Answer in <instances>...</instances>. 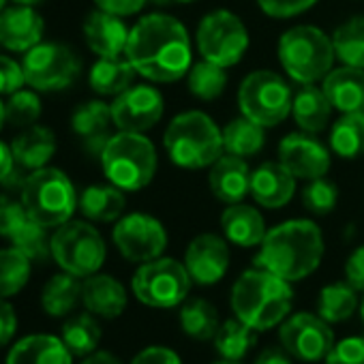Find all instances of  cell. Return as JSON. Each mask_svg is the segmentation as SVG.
Returning <instances> with one entry per match:
<instances>
[{"instance_id": "4dcf8cb0", "label": "cell", "mask_w": 364, "mask_h": 364, "mask_svg": "<svg viewBox=\"0 0 364 364\" xmlns=\"http://www.w3.org/2000/svg\"><path fill=\"white\" fill-rule=\"evenodd\" d=\"M80 300L82 281L80 277L69 274L65 270L60 274H54L41 291V306L52 317H67L77 306Z\"/></svg>"}, {"instance_id": "b9f144b4", "label": "cell", "mask_w": 364, "mask_h": 364, "mask_svg": "<svg viewBox=\"0 0 364 364\" xmlns=\"http://www.w3.org/2000/svg\"><path fill=\"white\" fill-rule=\"evenodd\" d=\"M302 204L313 215H328L338 204V187L326 176L313 178L302 191Z\"/></svg>"}, {"instance_id": "ab89813d", "label": "cell", "mask_w": 364, "mask_h": 364, "mask_svg": "<svg viewBox=\"0 0 364 364\" xmlns=\"http://www.w3.org/2000/svg\"><path fill=\"white\" fill-rule=\"evenodd\" d=\"M189 90L191 95H196L198 99L202 101H215L217 97L223 95L225 86H228V73H225V67L221 65H215L210 60H202V63H196L191 69H189Z\"/></svg>"}, {"instance_id": "ac0fdd59", "label": "cell", "mask_w": 364, "mask_h": 364, "mask_svg": "<svg viewBox=\"0 0 364 364\" xmlns=\"http://www.w3.org/2000/svg\"><path fill=\"white\" fill-rule=\"evenodd\" d=\"M43 18L35 7H5L0 11V46L11 52H28L41 43Z\"/></svg>"}, {"instance_id": "7bdbcfd3", "label": "cell", "mask_w": 364, "mask_h": 364, "mask_svg": "<svg viewBox=\"0 0 364 364\" xmlns=\"http://www.w3.org/2000/svg\"><path fill=\"white\" fill-rule=\"evenodd\" d=\"M7 122L14 127H33L41 116V99L33 90H18L9 95V101L5 103Z\"/></svg>"}, {"instance_id": "cb8c5ba5", "label": "cell", "mask_w": 364, "mask_h": 364, "mask_svg": "<svg viewBox=\"0 0 364 364\" xmlns=\"http://www.w3.org/2000/svg\"><path fill=\"white\" fill-rule=\"evenodd\" d=\"M321 90L332 109H338L341 114L364 112V69L343 65L323 77Z\"/></svg>"}, {"instance_id": "8fae6325", "label": "cell", "mask_w": 364, "mask_h": 364, "mask_svg": "<svg viewBox=\"0 0 364 364\" xmlns=\"http://www.w3.org/2000/svg\"><path fill=\"white\" fill-rule=\"evenodd\" d=\"M247 48V26L232 11H213L198 26V50L204 56V60H210L228 69L242 60Z\"/></svg>"}, {"instance_id": "6da1fadb", "label": "cell", "mask_w": 364, "mask_h": 364, "mask_svg": "<svg viewBox=\"0 0 364 364\" xmlns=\"http://www.w3.org/2000/svg\"><path fill=\"white\" fill-rule=\"evenodd\" d=\"M124 56L141 77L156 84L176 82L191 69L187 28L171 16L150 14L131 28Z\"/></svg>"}, {"instance_id": "836d02e7", "label": "cell", "mask_w": 364, "mask_h": 364, "mask_svg": "<svg viewBox=\"0 0 364 364\" xmlns=\"http://www.w3.org/2000/svg\"><path fill=\"white\" fill-rule=\"evenodd\" d=\"M95 317L97 315L86 311L69 317L63 323L60 338L67 345V349L77 358H86L92 351H97V345L101 341V326Z\"/></svg>"}, {"instance_id": "94428289", "label": "cell", "mask_w": 364, "mask_h": 364, "mask_svg": "<svg viewBox=\"0 0 364 364\" xmlns=\"http://www.w3.org/2000/svg\"><path fill=\"white\" fill-rule=\"evenodd\" d=\"M360 315H362V321H364V300H362V306H360Z\"/></svg>"}, {"instance_id": "91938a15", "label": "cell", "mask_w": 364, "mask_h": 364, "mask_svg": "<svg viewBox=\"0 0 364 364\" xmlns=\"http://www.w3.org/2000/svg\"><path fill=\"white\" fill-rule=\"evenodd\" d=\"M213 364H240V362H234V360H219V362H213Z\"/></svg>"}, {"instance_id": "f5cc1de1", "label": "cell", "mask_w": 364, "mask_h": 364, "mask_svg": "<svg viewBox=\"0 0 364 364\" xmlns=\"http://www.w3.org/2000/svg\"><path fill=\"white\" fill-rule=\"evenodd\" d=\"M253 364H291V355L283 347H266L259 351Z\"/></svg>"}, {"instance_id": "d4e9b609", "label": "cell", "mask_w": 364, "mask_h": 364, "mask_svg": "<svg viewBox=\"0 0 364 364\" xmlns=\"http://www.w3.org/2000/svg\"><path fill=\"white\" fill-rule=\"evenodd\" d=\"M5 364H73V353L60 336L28 334L11 347Z\"/></svg>"}, {"instance_id": "484cf974", "label": "cell", "mask_w": 364, "mask_h": 364, "mask_svg": "<svg viewBox=\"0 0 364 364\" xmlns=\"http://www.w3.org/2000/svg\"><path fill=\"white\" fill-rule=\"evenodd\" d=\"M221 230L236 247H259L266 238V225L259 210L247 204H230L221 215Z\"/></svg>"}, {"instance_id": "d6a6232c", "label": "cell", "mask_w": 364, "mask_h": 364, "mask_svg": "<svg viewBox=\"0 0 364 364\" xmlns=\"http://www.w3.org/2000/svg\"><path fill=\"white\" fill-rule=\"evenodd\" d=\"M219 311L204 298H191L182 302L180 328L193 341H213L219 330Z\"/></svg>"}, {"instance_id": "5b68a950", "label": "cell", "mask_w": 364, "mask_h": 364, "mask_svg": "<svg viewBox=\"0 0 364 364\" xmlns=\"http://www.w3.org/2000/svg\"><path fill=\"white\" fill-rule=\"evenodd\" d=\"M20 200L28 217L48 230H56L71 221L80 202L71 178L63 169L48 165L31 171L20 191Z\"/></svg>"}, {"instance_id": "4316f807", "label": "cell", "mask_w": 364, "mask_h": 364, "mask_svg": "<svg viewBox=\"0 0 364 364\" xmlns=\"http://www.w3.org/2000/svg\"><path fill=\"white\" fill-rule=\"evenodd\" d=\"M11 150L18 165H22L28 171H35L46 167L54 156L56 135L48 127H39V124L26 127V131L11 141Z\"/></svg>"}, {"instance_id": "d6986e66", "label": "cell", "mask_w": 364, "mask_h": 364, "mask_svg": "<svg viewBox=\"0 0 364 364\" xmlns=\"http://www.w3.org/2000/svg\"><path fill=\"white\" fill-rule=\"evenodd\" d=\"M296 191V176L279 161L262 163L251 173V196L264 208H283Z\"/></svg>"}, {"instance_id": "7dc6e473", "label": "cell", "mask_w": 364, "mask_h": 364, "mask_svg": "<svg viewBox=\"0 0 364 364\" xmlns=\"http://www.w3.org/2000/svg\"><path fill=\"white\" fill-rule=\"evenodd\" d=\"M26 84L24 67L9 56H0V95H14Z\"/></svg>"}, {"instance_id": "6f0895ef", "label": "cell", "mask_w": 364, "mask_h": 364, "mask_svg": "<svg viewBox=\"0 0 364 364\" xmlns=\"http://www.w3.org/2000/svg\"><path fill=\"white\" fill-rule=\"evenodd\" d=\"M16 5H22V7H37L39 3H43V0H14Z\"/></svg>"}, {"instance_id": "ee69618b", "label": "cell", "mask_w": 364, "mask_h": 364, "mask_svg": "<svg viewBox=\"0 0 364 364\" xmlns=\"http://www.w3.org/2000/svg\"><path fill=\"white\" fill-rule=\"evenodd\" d=\"M28 219L22 200H14L7 193L0 196V236L9 240Z\"/></svg>"}, {"instance_id": "74e56055", "label": "cell", "mask_w": 364, "mask_h": 364, "mask_svg": "<svg viewBox=\"0 0 364 364\" xmlns=\"http://www.w3.org/2000/svg\"><path fill=\"white\" fill-rule=\"evenodd\" d=\"M336 60L345 67L364 69V18H351L332 35Z\"/></svg>"}, {"instance_id": "f907efd6", "label": "cell", "mask_w": 364, "mask_h": 364, "mask_svg": "<svg viewBox=\"0 0 364 364\" xmlns=\"http://www.w3.org/2000/svg\"><path fill=\"white\" fill-rule=\"evenodd\" d=\"M345 277L358 291H364V245L349 255L345 264Z\"/></svg>"}, {"instance_id": "7a4b0ae2", "label": "cell", "mask_w": 364, "mask_h": 364, "mask_svg": "<svg viewBox=\"0 0 364 364\" xmlns=\"http://www.w3.org/2000/svg\"><path fill=\"white\" fill-rule=\"evenodd\" d=\"M321 257V230L309 219H291L266 234L255 266L294 283L313 274L319 268Z\"/></svg>"}, {"instance_id": "603a6c76", "label": "cell", "mask_w": 364, "mask_h": 364, "mask_svg": "<svg viewBox=\"0 0 364 364\" xmlns=\"http://www.w3.org/2000/svg\"><path fill=\"white\" fill-rule=\"evenodd\" d=\"M112 105L103 101H86L77 105L71 116V129L75 131V135H80L86 148L99 156L112 137Z\"/></svg>"}, {"instance_id": "681fc988", "label": "cell", "mask_w": 364, "mask_h": 364, "mask_svg": "<svg viewBox=\"0 0 364 364\" xmlns=\"http://www.w3.org/2000/svg\"><path fill=\"white\" fill-rule=\"evenodd\" d=\"M146 3L148 0H95L97 9L112 14V16H118V18H127V16L141 11Z\"/></svg>"}, {"instance_id": "2e32d148", "label": "cell", "mask_w": 364, "mask_h": 364, "mask_svg": "<svg viewBox=\"0 0 364 364\" xmlns=\"http://www.w3.org/2000/svg\"><path fill=\"white\" fill-rule=\"evenodd\" d=\"M182 264H185L193 283L215 285L225 277L230 268V247L225 238L217 234H200L189 242Z\"/></svg>"}, {"instance_id": "11a10c76", "label": "cell", "mask_w": 364, "mask_h": 364, "mask_svg": "<svg viewBox=\"0 0 364 364\" xmlns=\"http://www.w3.org/2000/svg\"><path fill=\"white\" fill-rule=\"evenodd\" d=\"M82 364H122V362L109 351H92L82 360Z\"/></svg>"}, {"instance_id": "e575fe53", "label": "cell", "mask_w": 364, "mask_h": 364, "mask_svg": "<svg viewBox=\"0 0 364 364\" xmlns=\"http://www.w3.org/2000/svg\"><path fill=\"white\" fill-rule=\"evenodd\" d=\"M213 341H215L217 353L223 360L240 362L255 347L257 336H255V330L251 326H247L245 321H240L238 317H234V319H225L219 326V330H217V334H215Z\"/></svg>"}, {"instance_id": "9c48e42d", "label": "cell", "mask_w": 364, "mask_h": 364, "mask_svg": "<svg viewBox=\"0 0 364 364\" xmlns=\"http://www.w3.org/2000/svg\"><path fill=\"white\" fill-rule=\"evenodd\" d=\"M135 298L150 309H173L182 304L191 289V277L171 257H156L141 264L131 281Z\"/></svg>"}, {"instance_id": "f546056e", "label": "cell", "mask_w": 364, "mask_h": 364, "mask_svg": "<svg viewBox=\"0 0 364 364\" xmlns=\"http://www.w3.org/2000/svg\"><path fill=\"white\" fill-rule=\"evenodd\" d=\"M135 69L129 63V58H99L88 75L90 88L101 95V97H118L122 95L127 88H131L133 80H135Z\"/></svg>"}, {"instance_id": "277c9868", "label": "cell", "mask_w": 364, "mask_h": 364, "mask_svg": "<svg viewBox=\"0 0 364 364\" xmlns=\"http://www.w3.org/2000/svg\"><path fill=\"white\" fill-rule=\"evenodd\" d=\"M163 144L171 163L187 169L208 167L225 150L223 131L204 112L178 114L167 124Z\"/></svg>"}, {"instance_id": "7402d4cb", "label": "cell", "mask_w": 364, "mask_h": 364, "mask_svg": "<svg viewBox=\"0 0 364 364\" xmlns=\"http://www.w3.org/2000/svg\"><path fill=\"white\" fill-rule=\"evenodd\" d=\"M82 304L97 317L116 319L127 309V289L118 279L97 272L82 283Z\"/></svg>"}, {"instance_id": "f6af8a7d", "label": "cell", "mask_w": 364, "mask_h": 364, "mask_svg": "<svg viewBox=\"0 0 364 364\" xmlns=\"http://www.w3.org/2000/svg\"><path fill=\"white\" fill-rule=\"evenodd\" d=\"M326 364H364V336H349L330 349Z\"/></svg>"}, {"instance_id": "f35d334b", "label": "cell", "mask_w": 364, "mask_h": 364, "mask_svg": "<svg viewBox=\"0 0 364 364\" xmlns=\"http://www.w3.org/2000/svg\"><path fill=\"white\" fill-rule=\"evenodd\" d=\"M31 259L16 247L0 249V298L20 294L31 279Z\"/></svg>"}, {"instance_id": "e0dca14e", "label": "cell", "mask_w": 364, "mask_h": 364, "mask_svg": "<svg viewBox=\"0 0 364 364\" xmlns=\"http://www.w3.org/2000/svg\"><path fill=\"white\" fill-rule=\"evenodd\" d=\"M279 161L302 180L321 178L330 169V152L313 133H289L279 144Z\"/></svg>"}, {"instance_id": "db71d44e", "label": "cell", "mask_w": 364, "mask_h": 364, "mask_svg": "<svg viewBox=\"0 0 364 364\" xmlns=\"http://www.w3.org/2000/svg\"><path fill=\"white\" fill-rule=\"evenodd\" d=\"M14 165H16V159H14L11 146L5 144V141H0V185H3L5 178L11 173Z\"/></svg>"}, {"instance_id": "8d00e7d4", "label": "cell", "mask_w": 364, "mask_h": 364, "mask_svg": "<svg viewBox=\"0 0 364 364\" xmlns=\"http://www.w3.org/2000/svg\"><path fill=\"white\" fill-rule=\"evenodd\" d=\"M264 129L266 127L253 122L247 116H240V118L232 120L223 129V146H225L228 154H236V156H253V154H257L266 144Z\"/></svg>"}, {"instance_id": "6125c7cd", "label": "cell", "mask_w": 364, "mask_h": 364, "mask_svg": "<svg viewBox=\"0 0 364 364\" xmlns=\"http://www.w3.org/2000/svg\"><path fill=\"white\" fill-rule=\"evenodd\" d=\"M5 5H7V0H0V11L5 9Z\"/></svg>"}, {"instance_id": "83f0119b", "label": "cell", "mask_w": 364, "mask_h": 364, "mask_svg": "<svg viewBox=\"0 0 364 364\" xmlns=\"http://www.w3.org/2000/svg\"><path fill=\"white\" fill-rule=\"evenodd\" d=\"M291 114L304 133L315 135L326 131L330 122L332 105L321 88H315L313 84H300V88L294 92Z\"/></svg>"}, {"instance_id": "60d3db41", "label": "cell", "mask_w": 364, "mask_h": 364, "mask_svg": "<svg viewBox=\"0 0 364 364\" xmlns=\"http://www.w3.org/2000/svg\"><path fill=\"white\" fill-rule=\"evenodd\" d=\"M9 240L31 262H46L48 257H52V238L48 236V228H43L35 219H28Z\"/></svg>"}, {"instance_id": "680465c9", "label": "cell", "mask_w": 364, "mask_h": 364, "mask_svg": "<svg viewBox=\"0 0 364 364\" xmlns=\"http://www.w3.org/2000/svg\"><path fill=\"white\" fill-rule=\"evenodd\" d=\"M5 122H7V112H5V103L0 101V131H3Z\"/></svg>"}, {"instance_id": "9a60e30c", "label": "cell", "mask_w": 364, "mask_h": 364, "mask_svg": "<svg viewBox=\"0 0 364 364\" xmlns=\"http://www.w3.org/2000/svg\"><path fill=\"white\" fill-rule=\"evenodd\" d=\"M163 95L152 86H131L112 103V118L118 131L144 133L163 118Z\"/></svg>"}, {"instance_id": "bcb514c9", "label": "cell", "mask_w": 364, "mask_h": 364, "mask_svg": "<svg viewBox=\"0 0 364 364\" xmlns=\"http://www.w3.org/2000/svg\"><path fill=\"white\" fill-rule=\"evenodd\" d=\"M317 0H257L262 11L270 18H294L309 11Z\"/></svg>"}, {"instance_id": "44dd1931", "label": "cell", "mask_w": 364, "mask_h": 364, "mask_svg": "<svg viewBox=\"0 0 364 364\" xmlns=\"http://www.w3.org/2000/svg\"><path fill=\"white\" fill-rule=\"evenodd\" d=\"M129 33L131 31L118 16L101 9L90 14L84 22V39L99 58H116L124 54Z\"/></svg>"}, {"instance_id": "8992f818", "label": "cell", "mask_w": 364, "mask_h": 364, "mask_svg": "<svg viewBox=\"0 0 364 364\" xmlns=\"http://www.w3.org/2000/svg\"><path fill=\"white\" fill-rule=\"evenodd\" d=\"M101 165L112 185L122 191H139L156 173V150L144 133L118 131L105 144Z\"/></svg>"}, {"instance_id": "1f68e13d", "label": "cell", "mask_w": 364, "mask_h": 364, "mask_svg": "<svg viewBox=\"0 0 364 364\" xmlns=\"http://www.w3.org/2000/svg\"><path fill=\"white\" fill-rule=\"evenodd\" d=\"M358 289L349 281L330 283L319 291L317 298V315L328 323L347 321L358 311Z\"/></svg>"}, {"instance_id": "3957f363", "label": "cell", "mask_w": 364, "mask_h": 364, "mask_svg": "<svg viewBox=\"0 0 364 364\" xmlns=\"http://www.w3.org/2000/svg\"><path fill=\"white\" fill-rule=\"evenodd\" d=\"M291 304L294 289L289 281L257 266L242 272L232 287L234 315L255 332L281 326L289 317Z\"/></svg>"}, {"instance_id": "4fadbf2b", "label": "cell", "mask_w": 364, "mask_h": 364, "mask_svg": "<svg viewBox=\"0 0 364 364\" xmlns=\"http://www.w3.org/2000/svg\"><path fill=\"white\" fill-rule=\"evenodd\" d=\"M281 347L300 362L326 360L334 347V334L328 321L313 313H294L279 328Z\"/></svg>"}, {"instance_id": "816d5d0a", "label": "cell", "mask_w": 364, "mask_h": 364, "mask_svg": "<svg viewBox=\"0 0 364 364\" xmlns=\"http://www.w3.org/2000/svg\"><path fill=\"white\" fill-rule=\"evenodd\" d=\"M16 330H18L16 311L5 298H0V347H5L14 338Z\"/></svg>"}, {"instance_id": "52a82bcc", "label": "cell", "mask_w": 364, "mask_h": 364, "mask_svg": "<svg viewBox=\"0 0 364 364\" xmlns=\"http://www.w3.org/2000/svg\"><path fill=\"white\" fill-rule=\"evenodd\" d=\"M279 60L298 84L323 82L336 60L332 39L317 26H294L279 41Z\"/></svg>"}, {"instance_id": "7c38bea8", "label": "cell", "mask_w": 364, "mask_h": 364, "mask_svg": "<svg viewBox=\"0 0 364 364\" xmlns=\"http://www.w3.org/2000/svg\"><path fill=\"white\" fill-rule=\"evenodd\" d=\"M26 84L39 92H58L69 88L80 71L82 63L75 52L63 43H39L26 52L24 60Z\"/></svg>"}, {"instance_id": "c3c4849f", "label": "cell", "mask_w": 364, "mask_h": 364, "mask_svg": "<svg viewBox=\"0 0 364 364\" xmlns=\"http://www.w3.org/2000/svg\"><path fill=\"white\" fill-rule=\"evenodd\" d=\"M131 364H182L180 355L169 349V347H163V345H150L146 349H141L133 360Z\"/></svg>"}, {"instance_id": "ffe728a7", "label": "cell", "mask_w": 364, "mask_h": 364, "mask_svg": "<svg viewBox=\"0 0 364 364\" xmlns=\"http://www.w3.org/2000/svg\"><path fill=\"white\" fill-rule=\"evenodd\" d=\"M251 169L242 156L221 154L208 173V185L223 204H240L251 193Z\"/></svg>"}, {"instance_id": "f1b7e54d", "label": "cell", "mask_w": 364, "mask_h": 364, "mask_svg": "<svg viewBox=\"0 0 364 364\" xmlns=\"http://www.w3.org/2000/svg\"><path fill=\"white\" fill-rule=\"evenodd\" d=\"M77 206L82 215L90 221L112 223L122 217L127 200L122 196V189H118L116 185H92L82 191Z\"/></svg>"}, {"instance_id": "5bb4252c", "label": "cell", "mask_w": 364, "mask_h": 364, "mask_svg": "<svg viewBox=\"0 0 364 364\" xmlns=\"http://www.w3.org/2000/svg\"><path fill=\"white\" fill-rule=\"evenodd\" d=\"M112 238L120 255L135 264H146L161 257L167 247V234L161 221L144 213L122 217L114 225Z\"/></svg>"}, {"instance_id": "d590c367", "label": "cell", "mask_w": 364, "mask_h": 364, "mask_svg": "<svg viewBox=\"0 0 364 364\" xmlns=\"http://www.w3.org/2000/svg\"><path fill=\"white\" fill-rule=\"evenodd\" d=\"M330 148L341 159L364 154V112L343 114L330 129Z\"/></svg>"}, {"instance_id": "9f6ffc18", "label": "cell", "mask_w": 364, "mask_h": 364, "mask_svg": "<svg viewBox=\"0 0 364 364\" xmlns=\"http://www.w3.org/2000/svg\"><path fill=\"white\" fill-rule=\"evenodd\" d=\"M156 5H191V3H198V0H152Z\"/></svg>"}, {"instance_id": "30bf717a", "label": "cell", "mask_w": 364, "mask_h": 364, "mask_svg": "<svg viewBox=\"0 0 364 364\" xmlns=\"http://www.w3.org/2000/svg\"><path fill=\"white\" fill-rule=\"evenodd\" d=\"M294 95L289 84L272 71L249 73L238 90V107L242 116L262 127H277L291 114Z\"/></svg>"}, {"instance_id": "ba28073f", "label": "cell", "mask_w": 364, "mask_h": 364, "mask_svg": "<svg viewBox=\"0 0 364 364\" xmlns=\"http://www.w3.org/2000/svg\"><path fill=\"white\" fill-rule=\"evenodd\" d=\"M105 255L107 249L101 234L86 221H67L52 234V257L69 274L80 279L97 274Z\"/></svg>"}]
</instances>
